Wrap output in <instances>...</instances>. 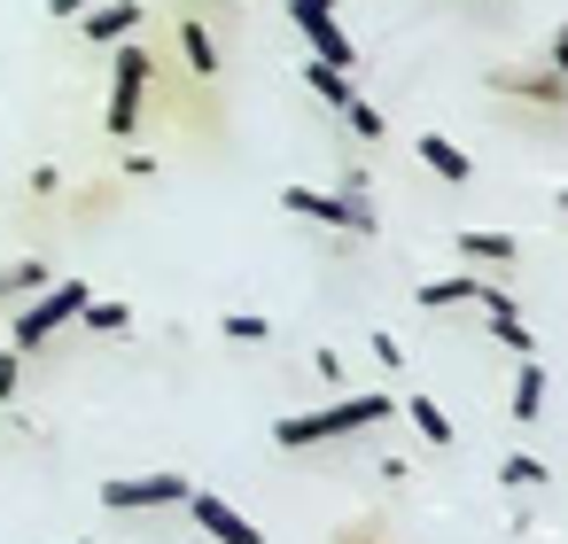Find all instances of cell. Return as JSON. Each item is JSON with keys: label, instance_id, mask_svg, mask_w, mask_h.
<instances>
[{"label": "cell", "instance_id": "6da1fadb", "mask_svg": "<svg viewBox=\"0 0 568 544\" xmlns=\"http://www.w3.org/2000/svg\"><path fill=\"white\" fill-rule=\"evenodd\" d=\"M397 404H389V389H366V397H335L327 412H288V420H273V443L281 451H312V443H335V435H358V428H382Z\"/></svg>", "mask_w": 568, "mask_h": 544}, {"label": "cell", "instance_id": "7a4b0ae2", "mask_svg": "<svg viewBox=\"0 0 568 544\" xmlns=\"http://www.w3.org/2000/svg\"><path fill=\"white\" fill-rule=\"evenodd\" d=\"M79 311H87V280H55V288H40V296L24 304L17 342H9V350H40V342H55V335H63Z\"/></svg>", "mask_w": 568, "mask_h": 544}, {"label": "cell", "instance_id": "3957f363", "mask_svg": "<svg viewBox=\"0 0 568 544\" xmlns=\"http://www.w3.org/2000/svg\"><path fill=\"white\" fill-rule=\"evenodd\" d=\"M141 94H149V48L118 40V63H110V133L118 141L141 133Z\"/></svg>", "mask_w": 568, "mask_h": 544}, {"label": "cell", "instance_id": "277c9868", "mask_svg": "<svg viewBox=\"0 0 568 544\" xmlns=\"http://www.w3.org/2000/svg\"><path fill=\"white\" fill-rule=\"evenodd\" d=\"M187 474H110L102 482V505L110 513H149V505H187Z\"/></svg>", "mask_w": 568, "mask_h": 544}, {"label": "cell", "instance_id": "5b68a950", "mask_svg": "<svg viewBox=\"0 0 568 544\" xmlns=\"http://www.w3.org/2000/svg\"><path fill=\"white\" fill-rule=\"evenodd\" d=\"M296 218H312V226H343V234H374L382 218H374V203H343V195H320V187H288L281 195Z\"/></svg>", "mask_w": 568, "mask_h": 544}, {"label": "cell", "instance_id": "8992f818", "mask_svg": "<svg viewBox=\"0 0 568 544\" xmlns=\"http://www.w3.org/2000/svg\"><path fill=\"white\" fill-rule=\"evenodd\" d=\"M187 513H195V528H203V536H219V544H265V536H257V521H250V513H234L219 490H187Z\"/></svg>", "mask_w": 568, "mask_h": 544}, {"label": "cell", "instance_id": "52a82bcc", "mask_svg": "<svg viewBox=\"0 0 568 544\" xmlns=\"http://www.w3.org/2000/svg\"><path fill=\"white\" fill-rule=\"evenodd\" d=\"M288 17H296V32L312 40V55L320 63H335V71H351V40H343V24H335V9H312V0H288Z\"/></svg>", "mask_w": 568, "mask_h": 544}, {"label": "cell", "instance_id": "ba28073f", "mask_svg": "<svg viewBox=\"0 0 568 544\" xmlns=\"http://www.w3.org/2000/svg\"><path fill=\"white\" fill-rule=\"evenodd\" d=\"M475 304H483V319H490V335H498V342H506L514 358H529V350H537V335H529V319L514 311V296H506V288H490V280H475Z\"/></svg>", "mask_w": 568, "mask_h": 544}, {"label": "cell", "instance_id": "9c48e42d", "mask_svg": "<svg viewBox=\"0 0 568 544\" xmlns=\"http://www.w3.org/2000/svg\"><path fill=\"white\" fill-rule=\"evenodd\" d=\"M133 32H141V0H94V9L79 17V40H94V48H118Z\"/></svg>", "mask_w": 568, "mask_h": 544}, {"label": "cell", "instance_id": "30bf717a", "mask_svg": "<svg viewBox=\"0 0 568 544\" xmlns=\"http://www.w3.org/2000/svg\"><path fill=\"white\" fill-rule=\"evenodd\" d=\"M304 86H312V94H320V102H327L335 117H343V110L358 102V86H351V71H335V63H320V55L304 63Z\"/></svg>", "mask_w": 568, "mask_h": 544}, {"label": "cell", "instance_id": "8fae6325", "mask_svg": "<svg viewBox=\"0 0 568 544\" xmlns=\"http://www.w3.org/2000/svg\"><path fill=\"white\" fill-rule=\"evenodd\" d=\"M420 164H428L436 179H452V187H459V179H475L467 148H459V141H444V133H420Z\"/></svg>", "mask_w": 568, "mask_h": 544}, {"label": "cell", "instance_id": "7c38bea8", "mask_svg": "<svg viewBox=\"0 0 568 544\" xmlns=\"http://www.w3.org/2000/svg\"><path fill=\"white\" fill-rule=\"evenodd\" d=\"M459 249H467V257H490V265H514V257H521V242L498 234V226H459Z\"/></svg>", "mask_w": 568, "mask_h": 544}, {"label": "cell", "instance_id": "4fadbf2b", "mask_svg": "<svg viewBox=\"0 0 568 544\" xmlns=\"http://www.w3.org/2000/svg\"><path fill=\"white\" fill-rule=\"evenodd\" d=\"M514 420H545V366L537 358L514 366Z\"/></svg>", "mask_w": 568, "mask_h": 544}, {"label": "cell", "instance_id": "5bb4252c", "mask_svg": "<svg viewBox=\"0 0 568 544\" xmlns=\"http://www.w3.org/2000/svg\"><path fill=\"white\" fill-rule=\"evenodd\" d=\"M413 304H420V311H452V304H475V280H467V273H452V280H420V288H413Z\"/></svg>", "mask_w": 568, "mask_h": 544}, {"label": "cell", "instance_id": "9a60e30c", "mask_svg": "<svg viewBox=\"0 0 568 544\" xmlns=\"http://www.w3.org/2000/svg\"><path fill=\"white\" fill-rule=\"evenodd\" d=\"M180 55H187V71H195V79H219V48H211V32H203V24H180Z\"/></svg>", "mask_w": 568, "mask_h": 544}, {"label": "cell", "instance_id": "2e32d148", "mask_svg": "<svg viewBox=\"0 0 568 544\" xmlns=\"http://www.w3.org/2000/svg\"><path fill=\"white\" fill-rule=\"evenodd\" d=\"M397 412H405V420H413L428 443H452V420H444V404H436V397H405Z\"/></svg>", "mask_w": 568, "mask_h": 544}, {"label": "cell", "instance_id": "e0dca14e", "mask_svg": "<svg viewBox=\"0 0 568 544\" xmlns=\"http://www.w3.org/2000/svg\"><path fill=\"white\" fill-rule=\"evenodd\" d=\"M32 288H48V265H40V257H24V265H0V296H32Z\"/></svg>", "mask_w": 568, "mask_h": 544}, {"label": "cell", "instance_id": "ac0fdd59", "mask_svg": "<svg viewBox=\"0 0 568 544\" xmlns=\"http://www.w3.org/2000/svg\"><path fill=\"white\" fill-rule=\"evenodd\" d=\"M498 482H506V490H537V482H545V459H529V451H506Z\"/></svg>", "mask_w": 568, "mask_h": 544}, {"label": "cell", "instance_id": "d6986e66", "mask_svg": "<svg viewBox=\"0 0 568 544\" xmlns=\"http://www.w3.org/2000/svg\"><path fill=\"white\" fill-rule=\"evenodd\" d=\"M79 319H87L94 335H125V327H133V311H125V304H94V296H87V311H79Z\"/></svg>", "mask_w": 568, "mask_h": 544}, {"label": "cell", "instance_id": "ffe728a7", "mask_svg": "<svg viewBox=\"0 0 568 544\" xmlns=\"http://www.w3.org/2000/svg\"><path fill=\"white\" fill-rule=\"evenodd\" d=\"M343 117H351V133H358V141H382V133H389V117H382V110H374L366 94H358V102H351Z\"/></svg>", "mask_w": 568, "mask_h": 544}, {"label": "cell", "instance_id": "44dd1931", "mask_svg": "<svg viewBox=\"0 0 568 544\" xmlns=\"http://www.w3.org/2000/svg\"><path fill=\"white\" fill-rule=\"evenodd\" d=\"M226 342H273V327H265L257 311H234V319H226Z\"/></svg>", "mask_w": 568, "mask_h": 544}, {"label": "cell", "instance_id": "7402d4cb", "mask_svg": "<svg viewBox=\"0 0 568 544\" xmlns=\"http://www.w3.org/2000/svg\"><path fill=\"white\" fill-rule=\"evenodd\" d=\"M374 358H382V366H389V373H397V366H405V342H397V335H389V327H382V335H374Z\"/></svg>", "mask_w": 568, "mask_h": 544}, {"label": "cell", "instance_id": "603a6c76", "mask_svg": "<svg viewBox=\"0 0 568 544\" xmlns=\"http://www.w3.org/2000/svg\"><path fill=\"white\" fill-rule=\"evenodd\" d=\"M545 55H552V79H560V86H568V24H560V32H552V40H545Z\"/></svg>", "mask_w": 568, "mask_h": 544}, {"label": "cell", "instance_id": "cb8c5ba5", "mask_svg": "<svg viewBox=\"0 0 568 544\" xmlns=\"http://www.w3.org/2000/svg\"><path fill=\"white\" fill-rule=\"evenodd\" d=\"M17 366H24V350H0V404H9V389H17Z\"/></svg>", "mask_w": 568, "mask_h": 544}, {"label": "cell", "instance_id": "d4e9b609", "mask_svg": "<svg viewBox=\"0 0 568 544\" xmlns=\"http://www.w3.org/2000/svg\"><path fill=\"white\" fill-rule=\"evenodd\" d=\"M94 0H48V17H87Z\"/></svg>", "mask_w": 568, "mask_h": 544}, {"label": "cell", "instance_id": "484cf974", "mask_svg": "<svg viewBox=\"0 0 568 544\" xmlns=\"http://www.w3.org/2000/svg\"><path fill=\"white\" fill-rule=\"evenodd\" d=\"M552 203H560V218H568V187H560V195H552Z\"/></svg>", "mask_w": 568, "mask_h": 544}, {"label": "cell", "instance_id": "4316f807", "mask_svg": "<svg viewBox=\"0 0 568 544\" xmlns=\"http://www.w3.org/2000/svg\"><path fill=\"white\" fill-rule=\"evenodd\" d=\"M312 9H335V0H312Z\"/></svg>", "mask_w": 568, "mask_h": 544}, {"label": "cell", "instance_id": "83f0119b", "mask_svg": "<svg viewBox=\"0 0 568 544\" xmlns=\"http://www.w3.org/2000/svg\"><path fill=\"white\" fill-rule=\"evenodd\" d=\"M79 544H94V536H79Z\"/></svg>", "mask_w": 568, "mask_h": 544}]
</instances>
